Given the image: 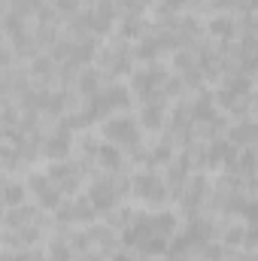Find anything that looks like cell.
I'll use <instances>...</instances> for the list:
<instances>
[{
	"label": "cell",
	"mask_w": 258,
	"mask_h": 261,
	"mask_svg": "<svg viewBox=\"0 0 258 261\" xmlns=\"http://www.w3.org/2000/svg\"><path fill=\"white\" fill-rule=\"evenodd\" d=\"M231 155H234V146H231V143H213V149H210V164L228 161Z\"/></svg>",
	"instance_id": "8992f818"
},
{
	"label": "cell",
	"mask_w": 258,
	"mask_h": 261,
	"mask_svg": "<svg viewBox=\"0 0 258 261\" xmlns=\"http://www.w3.org/2000/svg\"><path fill=\"white\" fill-rule=\"evenodd\" d=\"M97 155H100V164H107V167H119V161H122V158H119V152H116V149H110V146H104Z\"/></svg>",
	"instance_id": "9c48e42d"
},
{
	"label": "cell",
	"mask_w": 258,
	"mask_h": 261,
	"mask_svg": "<svg viewBox=\"0 0 258 261\" xmlns=\"http://www.w3.org/2000/svg\"><path fill=\"white\" fill-rule=\"evenodd\" d=\"M134 192H137V197H143V200H161L164 197V186H161L158 176L146 173V176H137L134 179Z\"/></svg>",
	"instance_id": "7a4b0ae2"
},
{
	"label": "cell",
	"mask_w": 258,
	"mask_h": 261,
	"mask_svg": "<svg viewBox=\"0 0 258 261\" xmlns=\"http://www.w3.org/2000/svg\"><path fill=\"white\" fill-rule=\"evenodd\" d=\"M49 261H70V249H67L64 243H52V255Z\"/></svg>",
	"instance_id": "8fae6325"
},
{
	"label": "cell",
	"mask_w": 258,
	"mask_h": 261,
	"mask_svg": "<svg viewBox=\"0 0 258 261\" xmlns=\"http://www.w3.org/2000/svg\"><path fill=\"white\" fill-rule=\"evenodd\" d=\"M67 149H70V137H67V134H58V137H55V140H49V146H46V152H49L52 158L67 155Z\"/></svg>",
	"instance_id": "52a82bcc"
},
{
	"label": "cell",
	"mask_w": 258,
	"mask_h": 261,
	"mask_svg": "<svg viewBox=\"0 0 258 261\" xmlns=\"http://www.w3.org/2000/svg\"><path fill=\"white\" fill-rule=\"evenodd\" d=\"M210 28H213V31H219V37H231V31H234V24H231V21H213Z\"/></svg>",
	"instance_id": "4fadbf2b"
},
{
	"label": "cell",
	"mask_w": 258,
	"mask_h": 261,
	"mask_svg": "<svg viewBox=\"0 0 258 261\" xmlns=\"http://www.w3.org/2000/svg\"><path fill=\"white\" fill-rule=\"evenodd\" d=\"M152 79H155V76H152V73H140V76H137V82H134V85H137V88H140V91H143V94H149V91H152Z\"/></svg>",
	"instance_id": "7c38bea8"
},
{
	"label": "cell",
	"mask_w": 258,
	"mask_h": 261,
	"mask_svg": "<svg viewBox=\"0 0 258 261\" xmlns=\"http://www.w3.org/2000/svg\"><path fill=\"white\" fill-rule=\"evenodd\" d=\"M137 137H140V130H137V125H134L131 119H113V122L107 125V140H110V143L134 146Z\"/></svg>",
	"instance_id": "6da1fadb"
},
{
	"label": "cell",
	"mask_w": 258,
	"mask_h": 261,
	"mask_svg": "<svg viewBox=\"0 0 258 261\" xmlns=\"http://www.w3.org/2000/svg\"><path fill=\"white\" fill-rule=\"evenodd\" d=\"M88 213H91V206H88L85 200H79L76 206H67V210H61V216H64V219H88Z\"/></svg>",
	"instance_id": "ba28073f"
},
{
	"label": "cell",
	"mask_w": 258,
	"mask_h": 261,
	"mask_svg": "<svg viewBox=\"0 0 258 261\" xmlns=\"http://www.w3.org/2000/svg\"><path fill=\"white\" fill-rule=\"evenodd\" d=\"M31 192L40 197L43 206H55V203H58V192L52 189V182H49L46 176H31Z\"/></svg>",
	"instance_id": "277c9868"
},
{
	"label": "cell",
	"mask_w": 258,
	"mask_h": 261,
	"mask_svg": "<svg viewBox=\"0 0 258 261\" xmlns=\"http://www.w3.org/2000/svg\"><path fill=\"white\" fill-rule=\"evenodd\" d=\"M143 119H146V125H158V113H155V110H146Z\"/></svg>",
	"instance_id": "2e32d148"
},
{
	"label": "cell",
	"mask_w": 258,
	"mask_h": 261,
	"mask_svg": "<svg viewBox=\"0 0 258 261\" xmlns=\"http://www.w3.org/2000/svg\"><path fill=\"white\" fill-rule=\"evenodd\" d=\"M52 176H55V182H58V186H64L67 192H70V189H76V170H73V167H55V170H52Z\"/></svg>",
	"instance_id": "5b68a950"
},
{
	"label": "cell",
	"mask_w": 258,
	"mask_h": 261,
	"mask_svg": "<svg viewBox=\"0 0 258 261\" xmlns=\"http://www.w3.org/2000/svg\"><path fill=\"white\" fill-rule=\"evenodd\" d=\"M21 195H24V192H21L18 186H9V189H6V200H9V203H18Z\"/></svg>",
	"instance_id": "5bb4252c"
},
{
	"label": "cell",
	"mask_w": 258,
	"mask_h": 261,
	"mask_svg": "<svg viewBox=\"0 0 258 261\" xmlns=\"http://www.w3.org/2000/svg\"><path fill=\"white\" fill-rule=\"evenodd\" d=\"M88 203L97 206V210H110V206L116 203V189H113V182H94L91 192H88Z\"/></svg>",
	"instance_id": "3957f363"
},
{
	"label": "cell",
	"mask_w": 258,
	"mask_h": 261,
	"mask_svg": "<svg viewBox=\"0 0 258 261\" xmlns=\"http://www.w3.org/2000/svg\"><path fill=\"white\" fill-rule=\"evenodd\" d=\"M12 261H31V255H15Z\"/></svg>",
	"instance_id": "ac0fdd59"
},
{
	"label": "cell",
	"mask_w": 258,
	"mask_h": 261,
	"mask_svg": "<svg viewBox=\"0 0 258 261\" xmlns=\"http://www.w3.org/2000/svg\"><path fill=\"white\" fill-rule=\"evenodd\" d=\"M116 261H128V258H125V255H122V258H116Z\"/></svg>",
	"instance_id": "d6986e66"
},
{
	"label": "cell",
	"mask_w": 258,
	"mask_h": 261,
	"mask_svg": "<svg viewBox=\"0 0 258 261\" xmlns=\"http://www.w3.org/2000/svg\"><path fill=\"white\" fill-rule=\"evenodd\" d=\"M6 64H9V55H6V52L0 49V67H6Z\"/></svg>",
	"instance_id": "e0dca14e"
},
{
	"label": "cell",
	"mask_w": 258,
	"mask_h": 261,
	"mask_svg": "<svg viewBox=\"0 0 258 261\" xmlns=\"http://www.w3.org/2000/svg\"><path fill=\"white\" fill-rule=\"evenodd\" d=\"M234 143H252V137H255V128L252 125H240V128H234Z\"/></svg>",
	"instance_id": "30bf717a"
},
{
	"label": "cell",
	"mask_w": 258,
	"mask_h": 261,
	"mask_svg": "<svg viewBox=\"0 0 258 261\" xmlns=\"http://www.w3.org/2000/svg\"><path fill=\"white\" fill-rule=\"evenodd\" d=\"M82 91H85V94H88V91H91V94L97 91V85H94V76H85V79H82Z\"/></svg>",
	"instance_id": "9a60e30c"
}]
</instances>
